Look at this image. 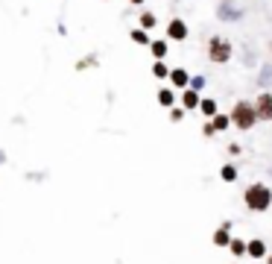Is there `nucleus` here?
Listing matches in <instances>:
<instances>
[{"label":"nucleus","instance_id":"obj_1","mask_svg":"<svg viewBox=\"0 0 272 264\" xmlns=\"http://www.w3.org/2000/svg\"><path fill=\"white\" fill-rule=\"evenodd\" d=\"M243 199H246V208H249V211H267L272 205V188L264 185V182H255V185L246 188Z\"/></svg>","mask_w":272,"mask_h":264},{"label":"nucleus","instance_id":"obj_2","mask_svg":"<svg viewBox=\"0 0 272 264\" xmlns=\"http://www.w3.org/2000/svg\"><path fill=\"white\" fill-rule=\"evenodd\" d=\"M231 124L237 127V130H252L255 127V121H258V112H255V106L252 103H246V100H240V103H234V109H231Z\"/></svg>","mask_w":272,"mask_h":264},{"label":"nucleus","instance_id":"obj_3","mask_svg":"<svg viewBox=\"0 0 272 264\" xmlns=\"http://www.w3.org/2000/svg\"><path fill=\"white\" fill-rule=\"evenodd\" d=\"M208 59L211 62H228L231 59V41L228 38H222V35H214L211 41H208Z\"/></svg>","mask_w":272,"mask_h":264},{"label":"nucleus","instance_id":"obj_4","mask_svg":"<svg viewBox=\"0 0 272 264\" xmlns=\"http://www.w3.org/2000/svg\"><path fill=\"white\" fill-rule=\"evenodd\" d=\"M167 38H173V41H184V38H187V24H184L181 18H173V21L167 24Z\"/></svg>","mask_w":272,"mask_h":264},{"label":"nucleus","instance_id":"obj_5","mask_svg":"<svg viewBox=\"0 0 272 264\" xmlns=\"http://www.w3.org/2000/svg\"><path fill=\"white\" fill-rule=\"evenodd\" d=\"M255 112L261 121H272V94H261L255 103Z\"/></svg>","mask_w":272,"mask_h":264},{"label":"nucleus","instance_id":"obj_6","mask_svg":"<svg viewBox=\"0 0 272 264\" xmlns=\"http://www.w3.org/2000/svg\"><path fill=\"white\" fill-rule=\"evenodd\" d=\"M170 82H173L176 88H187V85H190V76H187L184 67H176V70H170Z\"/></svg>","mask_w":272,"mask_h":264},{"label":"nucleus","instance_id":"obj_7","mask_svg":"<svg viewBox=\"0 0 272 264\" xmlns=\"http://www.w3.org/2000/svg\"><path fill=\"white\" fill-rule=\"evenodd\" d=\"M199 91H193V88H184V94H181V106L184 109H199Z\"/></svg>","mask_w":272,"mask_h":264},{"label":"nucleus","instance_id":"obj_8","mask_svg":"<svg viewBox=\"0 0 272 264\" xmlns=\"http://www.w3.org/2000/svg\"><path fill=\"white\" fill-rule=\"evenodd\" d=\"M246 253H249L252 259H264V256H267V244H264V241H249V244H246Z\"/></svg>","mask_w":272,"mask_h":264},{"label":"nucleus","instance_id":"obj_9","mask_svg":"<svg viewBox=\"0 0 272 264\" xmlns=\"http://www.w3.org/2000/svg\"><path fill=\"white\" fill-rule=\"evenodd\" d=\"M228 124H231V118H228V115H219V112H217V115L211 118V127H214V132H222V130H228Z\"/></svg>","mask_w":272,"mask_h":264},{"label":"nucleus","instance_id":"obj_10","mask_svg":"<svg viewBox=\"0 0 272 264\" xmlns=\"http://www.w3.org/2000/svg\"><path fill=\"white\" fill-rule=\"evenodd\" d=\"M214 244H217V247H228V244H231V238H228V226H222V229L214 232Z\"/></svg>","mask_w":272,"mask_h":264},{"label":"nucleus","instance_id":"obj_11","mask_svg":"<svg viewBox=\"0 0 272 264\" xmlns=\"http://www.w3.org/2000/svg\"><path fill=\"white\" fill-rule=\"evenodd\" d=\"M158 103H161V106H167V109H173V103H176V94H173L170 88H161V91H158Z\"/></svg>","mask_w":272,"mask_h":264},{"label":"nucleus","instance_id":"obj_12","mask_svg":"<svg viewBox=\"0 0 272 264\" xmlns=\"http://www.w3.org/2000/svg\"><path fill=\"white\" fill-rule=\"evenodd\" d=\"M150 47H152V56H155L158 62L167 56V41H150Z\"/></svg>","mask_w":272,"mask_h":264},{"label":"nucleus","instance_id":"obj_13","mask_svg":"<svg viewBox=\"0 0 272 264\" xmlns=\"http://www.w3.org/2000/svg\"><path fill=\"white\" fill-rule=\"evenodd\" d=\"M199 109H202L208 118H214V115H217V100H202V103H199Z\"/></svg>","mask_w":272,"mask_h":264},{"label":"nucleus","instance_id":"obj_14","mask_svg":"<svg viewBox=\"0 0 272 264\" xmlns=\"http://www.w3.org/2000/svg\"><path fill=\"white\" fill-rule=\"evenodd\" d=\"M219 176H222L225 182H234V179H237V167L225 165V167H222V170H219Z\"/></svg>","mask_w":272,"mask_h":264},{"label":"nucleus","instance_id":"obj_15","mask_svg":"<svg viewBox=\"0 0 272 264\" xmlns=\"http://www.w3.org/2000/svg\"><path fill=\"white\" fill-rule=\"evenodd\" d=\"M132 41L135 44H150V35H147V30H132Z\"/></svg>","mask_w":272,"mask_h":264},{"label":"nucleus","instance_id":"obj_16","mask_svg":"<svg viewBox=\"0 0 272 264\" xmlns=\"http://www.w3.org/2000/svg\"><path fill=\"white\" fill-rule=\"evenodd\" d=\"M150 27H155V15L152 12H144L141 15V30H150Z\"/></svg>","mask_w":272,"mask_h":264},{"label":"nucleus","instance_id":"obj_17","mask_svg":"<svg viewBox=\"0 0 272 264\" xmlns=\"http://www.w3.org/2000/svg\"><path fill=\"white\" fill-rule=\"evenodd\" d=\"M228 250H231L234 256H243V253H246V241H237V238H234V241L228 244Z\"/></svg>","mask_w":272,"mask_h":264},{"label":"nucleus","instance_id":"obj_18","mask_svg":"<svg viewBox=\"0 0 272 264\" xmlns=\"http://www.w3.org/2000/svg\"><path fill=\"white\" fill-rule=\"evenodd\" d=\"M152 73H155V76H161V79H164V76H170V70H167L164 62H155V65H152Z\"/></svg>","mask_w":272,"mask_h":264},{"label":"nucleus","instance_id":"obj_19","mask_svg":"<svg viewBox=\"0 0 272 264\" xmlns=\"http://www.w3.org/2000/svg\"><path fill=\"white\" fill-rule=\"evenodd\" d=\"M190 88H193V91L205 88V76H193V79H190Z\"/></svg>","mask_w":272,"mask_h":264},{"label":"nucleus","instance_id":"obj_20","mask_svg":"<svg viewBox=\"0 0 272 264\" xmlns=\"http://www.w3.org/2000/svg\"><path fill=\"white\" fill-rule=\"evenodd\" d=\"M170 118H173V121H181V118H184V109H170Z\"/></svg>","mask_w":272,"mask_h":264},{"label":"nucleus","instance_id":"obj_21","mask_svg":"<svg viewBox=\"0 0 272 264\" xmlns=\"http://www.w3.org/2000/svg\"><path fill=\"white\" fill-rule=\"evenodd\" d=\"M132 3H144V0H132Z\"/></svg>","mask_w":272,"mask_h":264},{"label":"nucleus","instance_id":"obj_22","mask_svg":"<svg viewBox=\"0 0 272 264\" xmlns=\"http://www.w3.org/2000/svg\"><path fill=\"white\" fill-rule=\"evenodd\" d=\"M270 264H272V259H270Z\"/></svg>","mask_w":272,"mask_h":264}]
</instances>
